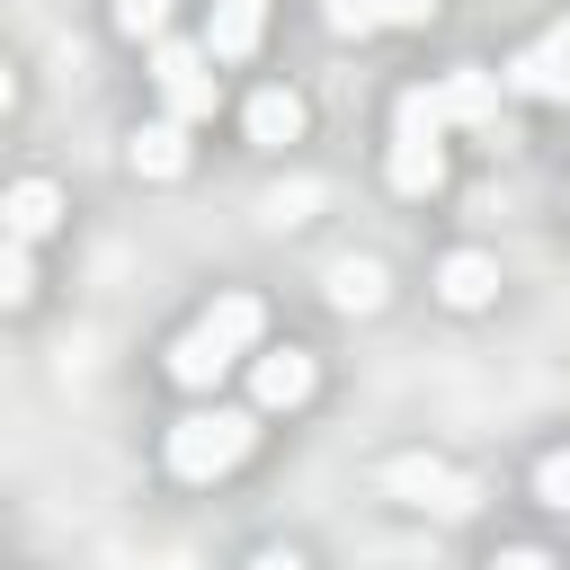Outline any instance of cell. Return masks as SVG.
Wrapping results in <instances>:
<instances>
[{"mask_svg": "<svg viewBox=\"0 0 570 570\" xmlns=\"http://www.w3.org/2000/svg\"><path fill=\"white\" fill-rule=\"evenodd\" d=\"M258 330H267V303H258V294H214V312H205L196 330H178L169 374H178L187 392H214V383L258 347Z\"/></svg>", "mask_w": 570, "mask_h": 570, "instance_id": "cell-1", "label": "cell"}, {"mask_svg": "<svg viewBox=\"0 0 570 570\" xmlns=\"http://www.w3.org/2000/svg\"><path fill=\"white\" fill-rule=\"evenodd\" d=\"M258 445V410H232V401H205L169 428V472L178 481H223L240 454Z\"/></svg>", "mask_w": 570, "mask_h": 570, "instance_id": "cell-2", "label": "cell"}, {"mask_svg": "<svg viewBox=\"0 0 570 570\" xmlns=\"http://www.w3.org/2000/svg\"><path fill=\"white\" fill-rule=\"evenodd\" d=\"M151 80H160V98H169V116H178V125H205V116H214V98H223L214 53H205V45H178V36H160V45H151Z\"/></svg>", "mask_w": 570, "mask_h": 570, "instance_id": "cell-3", "label": "cell"}, {"mask_svg": "<svg viewBox=\"0 0 570 570\" xmlns=\"http://www.w3.org/2000/svg\"><path fill=\"white\" fill-rule=\"evenodd\" d=\"M436 89H445V116H454V125H472L490 151H508V142H517V125H508V80H499V71H481V62H454Z\"/></svg>", "mask_w": 570, "mask_h": 570, "instance_id": "cell-4", "label": "cell"}, {"mask_svg": "<svg viewBox=\"0 0 570 570\" xmlns=\"http://www.w3.org/2000/svg\"><path fill=\"white\" fill-rule=\"evenodd\" d=\"M383 490H392L401 508H428V517H472V499H481V490H472L463 472H445L436 454H392V463H383Z\"/></svg>", "mask_w": 570, "mask_h": 570, "instance_id": "cell-5", "label": "cell"}, {"mask_svg": "<svg viewBox=\"0 0 570 570\" xmlns=\"http://www.w3.org/2000/svg\"><path fill=\"white\" fill-rule=\"evenodd\" d=\"M499 80H508V98H552V107H570V18L543 27L525 53H508Z\"/></svg>", "mask_w": 570, "mask_h": 570, "instance_id": "cell-6", "label": "cell"}, {"mask_svg": "<svg viewBox=\"0 0 570 570\" xmlns=\"http://www.w3.org/2000/svg\"><path fill=\"white\" fill-rule=\"evenodd\" d=\"M303 401H312V356L303 347L249 356V410H303Z\"/></svg>", "mask_w": 570, "mask_h": 570, "instance_id": "cell-7", "label": "cell"}, {"mask_svg": "<svg viewBox=\"0 0 570 570\" xmlns=\"http://www.w3.org/2000/svg\"><path fill=\"white\" fill-rule=\"evenodd\" d=\"M258 36H267V0H214L205 9V53L214 62H249Z\"/></svg>", "mask_w": 570, "mask_h": 570, "instance_id": "cell-8", "label": "cell"}, {"mask_svg": "<svg viewBox=\"0 0 570 570\" xmlns=\"http://www.w3.org/2000/svg\"><path fill=\"white\" fill-rule=\"evenodd\" d=\"M383 178H392L401 196H436V187H445V134H392Z\"/></svg>", "mask_w": 570, "mask_h": 570, "instance_id": "cell-9", "label": "cell"}, {"mask_svg": "<svg viewBox=\"0 0 570 570\" xmlns=\"http://www.w3.org/2000/svg\"><path fill=\"white\" fill-rule=\"evenodd\" d=\"M436 294H445V303H454V312H481V303H490V294H499V267H490V258H481V249H454V258H445V267H436Z\"/></svg>", "mask_w": 570, "mask_h": 570, "instance_id": "cell-10", "label": "cell"}, {"mask_svg": "<svg viewBox=\"0 0 570 570\" xmlns=\"http://www.w3.org/2000/svg\"><path fill=\"white\" fill-rule=\"evenodd\" d=\"M240 125H249V142H267V151H276V142H294V134H303V98H294V89H258V98L240 107Z\"/></svg>", "mask_w": 570, "mask_h": 570, "instance_id": "cell-11", "label": "cell"}, {"mask_svg": "<svg viewBox=\"0 0 570 570\" xmlns=\"http://www.w3.org/2000/svg\"><path fill=\"white\" fill-rule=\"evenodd\" d=\"M0 223H9V240H36V232H53V223H62V196H53L45 178H18V187H9V205H0Z\"/></svg>", "mask_w": 570, "mask_h": 570, "instance_id": "cell-12", "label": "cell"}, {"mask_svg": "<svg viewBox=\"0 0 570 570\" xmlns=\"http://www.w3.org/2000/svg\"><path fill=\"white\" fill-rule=\"evenodd\" d=\"M134 169H142V178H178V169H187V125H178V116L142 125V134H134Z\"/></svg>", "mask_w": 570, "mask_h": 570, "instance_id": "cell-13", "label": "cell"}, {"mask_svg": "<svg viewBox=\"0 0 570 570\" xmlns=\"http://www.w3.org/2000/svg\"><path fill=\"white\" fill-rule=\"evenodd\" d=\"M321 285H330L338 312H383V267H374V258H330Z\"/></svg>", "mask_w": 570, "mask_h": 570, "instance_id": "cell-14", "label": "cell"}, {"mask_svg": "<svg viewBox=\"0 0 570 570\" xmlns=\"http://www.w3.org/2000/svg\"><path fill=\"white\" fill-rule=\"evenodd\" d=\"M445 125H454V116H445V89H428V80H419V89H401V98H392V134H445Z\"/></svg>", "mask_w": 570, "mask_h": 570, "instance_id": "cell-15", "label": "cell"}, {"mask_svg": "<svg viewBox=\"0 0 570 570\" xmlns=\"http://www.w3.org/2000/svg\"><path fill=\"white\" fill-rule=\"evenodd\" d=\"M321 18H330V36H374V27H392L383 0H321Z\"/></svg>", "mask_w": 570, "mask_h": 570, "instance_id": "cell-16", "label": "cell"}, {"mask_svg": "<svg viewBox=\"0 0 570 570\" xmlns=\"http://www.w3.org/2000/svg\"><path fill=\"white\" fill-rule=\"evenodd\" d=\"M116 27H125L134 45H160V36H169V0H116Z\"/></svg>", "mask_w": 570, "mask_h": 570, "instance_id": "cell-17", "label": "cell"}, {"mask_svg": "<svg viewBox=\"0 0 570 570\" xmlns=\"http://www.w3.org/2000/svg\"><path fill=\"white\" fill-rule=\"evenodd\" d=\"M534 499H543V508H561V517H570V445H561V454H543V463H534Z\"/></svg>", "mask_w": 570, "mask_h": 570, "instance_id": "cell-18", "label": "cell"}, {"mask_svg": "<svg viewBox=\"0 0 570 570\" xmlns=\"http://www.w3.org/2000/svg\"><path fill=\"white\" fill-rule=\"evenodd\" d=\"M36 294V267H27V240H9L0 249V303H27Z\"/></svg>", "mask_w": 570, "mask_h": 570, "instance_id": "cell-19", "label": "cell"}, {"mask_svg": "<svg viewBox=\"0 0 570 570\" xmlns=\"http://www.w3.org/2000/svg\"><path fill=\"white\" fill-rule=\"evenodd\" d=\"M303 205H312V187H276L267 196V223H303Z\"/></svg>", "mask_w": 570, "mask_h": 570, "instance_id": "cell-20", "label": "cell"}, {"mask_svg": "<svg viewBox=\"0 0 570 570\" xmlns=\"http://www.w3.org/2000/svg\"><path fill=\"white\" fill-rule=\"evenodd\" d=\"M383 18H392V27H428V18H436V0H383Z\"/></svg>", "mask_w": 570, "mask_h": 570, "instance_id": "cell-21", "label": "cell"}, {"mask_svg": "<svg viewBox=\"0 0 570 570\" xmlns=\"http://www.w3.org/2000/svg\"><path fill=\"white\" fill-rule=\"evenodd\" d=\"M490 570H552V552H534V543H517V552H499Z\"/></svg>", "mask_w": 570, "mask_h": 570, "instance_id": "cell-22", "label": "cell"}, {"mask_svg": "<svg viewBox=\"0 0 570 570\" xmlns=\"http://www.w3.org/2000/svg\"><path fill=\"white\" fill-rule=\"evenodd\" d=\"M249 570H303V552H258Z\"/></svg>", "mask_w": 570, "mask_h": 570, "instance_id": "cell-23", "label": "cell"}]
</instances>
